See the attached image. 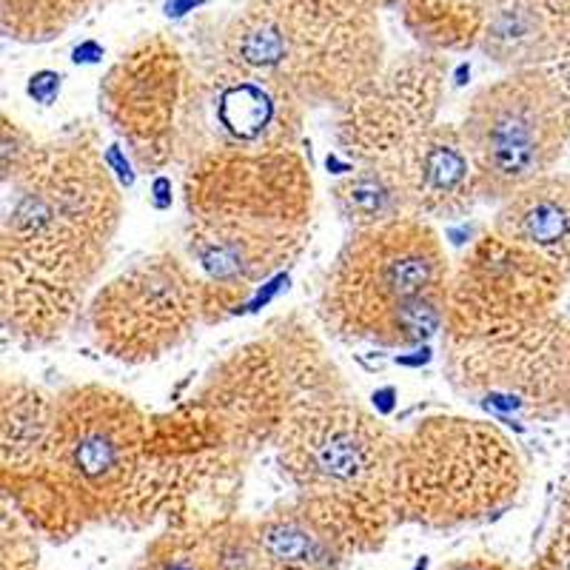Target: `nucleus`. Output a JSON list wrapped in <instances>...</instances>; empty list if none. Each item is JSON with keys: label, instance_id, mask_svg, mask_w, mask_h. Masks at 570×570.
Here are the masks:
<instances>
[{"label": "nucleus", "instance_id": "1", "mask_svg": "<svg viewBox=\"0 0 570 570\" xmlns=\"http://www.w3.org/2000/svg\"><path fill=\"white\" fill-rule=\"evenodd\" d=\"M120 226L124 195L98 129L75 124L40 140L27 171L3 188L0 328L14 348H52L83 325Z\"/></svg>", "mask_w": 570, "mask_h": 570}, {"label": "nucleus", "instance_id": "2", "mask_svg": "<svg viewBox=\"0 0 570 570\" xmlns=\"http://www.w3.org/2000/svg\"><path fill=\"white\" fill-rule=\"evenodd\" d=\"M312 166L299 149H212L183 169V254L203 283L254 297L312 240Z\"/></svg>", "mask_w": 570, "mask_h": 570}, {"label": "nucleus", "instance_id": "3", "mask_svg": "<svg viewBox=\"0 0 570 570\" xmlns=\"http://www.w3.org/2000/svg\"><path fill=\"white\" fill-rule=\"evenodd\" d=\"M151 414L100 383L58 391L52 440L23 476L0 480L3 505L38 539L63 544L89 528H126Z\"/></svg>", "mask_w": 570, "mask_h": 570}, {"label": "nucleus", "instance_id": "4", "mask_svg": "<svg viewBox=\"0 0 570 570\" xmlns=\"http://www.w3.org/2000/svg\"><path fill=\"white\" fill-rule=\"evenodd\" d=\"M376 0H248L212 58L263 75L305 109L337 111L389 63Z\"/></svg>", "mask_w": 570, "mask_h": 570}, {"label": "nucleus", "instance_id": "5", "mask_svg": "<svg viewBox=\"0 0 570 570\" xmlns=\"http://www.w3.org/2000/svg\"><path fill=\"white\" fill-rule=\"evenodd\" d=\"M451 266L422 217L348 232L320 288V325L345 345L416 348L445 331Z\"/></svg>", "mask_w": 570, "mask_h": 570}, {"label": "nucleus", "instance_id": "6", "mask_svg": "<svg viewBox=\"0 0 570 570\" xmlns=\"http://www.w3.org/2000/svg\"><path fill=\"white\" fill-rule=\"evenodd\" d=\"M345 394L351 389L323 334L299 312H288L220 356L191 400L226 428L234 448L252 462L266 448H277L294 420Z\"/></svg>", "mask_w": 570, "mask_h": 570}, {"label": "nucleus", "instance_id": "7", "mask_svg": "<svg viewBox=\"0 0 570 570\" xmlns=\"http://www.w3.org/2000/svg\"><path fill=\"white\" fill-rule=\"evenodd\" d=\"M525 488V462L491 420L434 414L402 434L396 462V528L456 531L491 522Z\"/></svg>", "mask_w": 570, "mask_h": 570}, {"label": "nucleus", "instance_id": "8", "mask_svg": "<svg viewBox=\"0 0 570 570\" xmlns=\"http://www.w3.org/2000/svg\"><path fill=\"white\" fill-rule=\"evenodd\" d=\"M480 203H505L553 175L570 146V43L548 66L505 71L473 91L460 120Z\"/></svg>", "mask_w": 570, "mask_h": 570}, {"label": "nucleus", "instance_id": "9", "mask_svg": "<svg viewBox=\"0 0 570 570\" xmlns=\"http://www.w3.org/2000/svg\"><path fill=\"white\" fill-rule=\"evenodd\" d=\"M98 109L146 175L186 169L212 151L203 115L200 69L169 35L135 40L100 80Z\"/></svg>", "mask_w": 570, "mask_h": 570}, {"label": "nucleus", "instance_id": "10", "mask_svg": "<svg viewBox=\"0 0 570 570\" xmlns=\"http://www.w3.org/2000/svg\"><path fill=\"white\" fill-rule=\"evenodd\" d=\"M248 460L191 396L151 414L126 528H183L234 517Z\"/></svg>", "mask_w": 570, "mask_h": 570}, {"label": "nucleus", "instance_id": "11", "mask_svg": "<svg viewBox=\"0 0 570 570\" xmlns=\"http://www.w3.org/2000/svg\"><path fill=\"white\" fill-rule=\"evenodd\" d=\"M402 434L354 394L323 402L288 425L274 456L299 497H320L394 517Z\"/></svg>", "mask_w": 570, "mask_h": 570}, {"label": "nucleus", "instance_id": "12", "mask_svg": "<svg viewBox=\"0 0 570 570\" xmlns=\"http://www.w3.org/2000/svg\"><path fill=\"white\" fill-rule=\"evenodd\" d=\"M206 325L203 277L183 248H157L91 294L83 331L120 365H151Z\"/></svg>", "mask_w": 570, "mask_h": 570}, {"label": "nucleus", "instance_id": "13", "mask_svg": "<svg viewBox=\"0 0 570 570\" xmlns=\"http://www.w3.org/2000/svg\"><path fill=\"white\" fill-rule=\"evenodd\" d=\"M564 285L542 257L485 228L451 266L442 343H480L551 320Z\"/></svg>", "mask_w": 570, "mask_h": 570}, {"label": "nucleus", "instance_id": "14", "mask_svg": "<svg viewBox=\"0 0 570 570\" xmlns=\"http://www.w3.org/2000/svg\"><path fill=\"white\" fill-rule=\"evenodd\" d=\"M570 317L513 331L480 343H442V374L465 400L525 420L568 416L564 356Z\"/></svg>", "mask_w": 570, "mask_h": 570}, {"label": "nucleus", "instance_id": "15", "mask_svg": "<svg viewBox=\"0 0 570 570\" xmlns=\"http://www.w3.org/2000/svg\"><path fill=\"white\" fill-rule=\"evenodd\" d=\"M448 58L409 52L389 60L360 95L334 111V149L356 166H396L440 124Z\"/></svg>", "mask_w": 570, "mask_h": 570}, {"label": "nucleus", "instance_id": "16", "mask_svg": "<svg viewBox=\"0 0 570 570\" xmlns=\"http://www.w3.org/2000/svg\"><path fill=\"white\" fill-rule=\"evenodd\" d=\"M266 570H343L380 551L396 522L389 513L294 493L254 519Z\"/></svg>", "mask_w": 570, "mask_h": 570}, {"label": "nucleus", "instance_id": "17", "mask_svg": "<svg viewBox=\"0 0 570 570\" xmlns=\"http://www.w3.org/2000/svg\"><path fill=\"white\" fill-rule=\"evenodd\" d=\"M203 115L212 149H299L305 106L263 75L208 58L200 69Z\"/></svg>", "mask_w": 570, "mask_h": 570}, {"label": "nucleus", "instance_id": "18", "mask_svg": "<svg viewBox=\"0 0 570 570\" xmlns=\"http://www.w3.org/2000/svg\"><path fill=\"white\" fill-rule=\"evenodd\" d=\"M414 217L460 220L480 203L476 169L460 124H436L394 166Z\"/></svg>", "mask_w": 570, "mask_h": 570}, {"label": "nucleus", "instance_id": "19", "mask_svg": "<svg viewBox=\"0 0 570 570\" xmlns=\"http://www.w3.org/2000/svg\"><path fill=\"white\" fill-rule=\"evenodd\" d=\"M493 232L525 246L570 283V175L553 171L499 203Z\"/></svg>", "mask_w": 570, "mask_h": 570}, {"label": "nucleus", "instance_id": "20", "mask_svg": "<svg viewBox=\"0 0 570 570\" xmlns=\"http://www.w3.org/2000/svg\"><path fill=\"white\" fill-rule=\"evenodd\" d=\"M58 394L18 374L0 385V480L32 471L43 460L55 428Z\"/></svg>", "mask_w": 570, "mask_h": 570}, {"label": "nucleus", "instance_id": "21", "mask_svg": "<svg viewBox=\"0 0 570 570\" xmlns=\"http://www.w3.org/2000/svg\"><path fill=\"white\" fill-rule=\"evenodd\" d=\"M564 46L553 35L551 23L537 7V0H502L488 18L480 49L508 71L548 66Z\"/></svg>", "mask_w": 570, "mask_h": 570}, {"label": "nucleus", "instance_id": "22", "mask_svg": "<svg viewBox=\"0 0 570 570\" xmlns=\"http://www.w3.org/2000/svg\"><path fill=\"white\" fill-rule=\"evenodd\" d=\"M502 0H396L402 23L420 49L434 55L480 49L482 32Z\"/></svg>", "mask_w": 570, "mask_h": 570}, {"label": "nucleus", "instance_id": "23", "mask_svg": "<svg viewBox=\"0 0 570 570\" xmlns=\"http://www.w3.org/2000/svg\"><path fill=\"white\" fill-rule=\"evenodd\" d=\"M331 206L348 232L385 226L400 217H414L409 195L394 166H356L328 188Z\"/></svg>", "mask_w": 570, "mask_h": 570}, {"label": "nucleus", "instance_id": "24", "mask_svg": "<svg viewBox=\"0 0 570 570\" xmlns=\"http://www.w3.org/2000/svg\"><path fill=\"white\" fill-rule=\"evenodd\" d=\"M115 0H0V29L14 43H49Z\"/></svg>", "mask_w": 570, "mask_h": 570}, {"label": "nucleus", "instance_id": "25", "mask_svg": "<svg viewBox=\"0 0 570 570\" xmlns=\"http://www.w3.org/2000/svg\"><path fill=\"white\" fill-rule=\"evenodd\" d=\"M212 570H266L254 519L220 517L200 522Z\"/></svg>", "mask_w": 570, "mask_h": 570}, {"label": "nucleus", "instance_id": "26", "mask_svg": "<svg viewBox=\"0 0 570 570\" xmlns=\"http://www.w3.org/2000/svg\"><path fill=\"white\" fill-rule=\"evenodd\" d=\"M137 570H212L200 522L183 528H163L142 548Z\"/></svg>", "mask_w": 570, "mask_h": 570}, {"label": "nucleus", "instance_id": "27", "mask_svg": "<svg viewBox=\"0 0 570 570\" xmlns=\"http://www.w3.org/2000/svg\"><path fill=\"white\" fill-rule=\"evenodd\" d=\"M38 146V137L20 124V120H14L9 115L0 117V183H3V188L12 186L27 171Z\"/></svg>", "mask_w": 570, "mask_h": 570}, {"label": "nucleus", "instance_id": "28", "mask_svg": "<svg viewBox=\"0 0 570 570\" xmlns=\"http://www.w3.org/2000/svg\"><path fill=\"white\" fill-rule=\"evenodd\" d=\"M525 570H570V522H559L551 542L544 544L537 562Z\"/></svg>", "mask_w": 570, "mask_h": 570}, {"label": "nucleus", "instance_id": "29", "mask_svg": "<svg viewBox=\"0 0 570 570\" xmlns=\"http://www.w3.org/2000/svg\"><path fill=\"white\" fill-rule=\"evenodd\" d=\"M537 7L548 18L553 35L562 43H570V0H537Z\"/></svg>", "mask_w": 570, "mask_h": 570}, {"label": "nucleus", "instance_id": "30", "mask_svg": "<svg viewBox=\"0 0 570 570\" xmlns=\"http://www.w3.org/2000/svg\"><path fill=\"white\" fill-rule=\"evenodd\" d=\"M60 83H63V78H60L58 71L43 69L38 75H32V80H29V95L35 100H40L43 106H49L60 95Z\"/></svg>", "mask_w": 570, "mask_h": 570}, {"label": "nucleus", "instance_id": "31", "mask_svg": "<svg viewBox=\"0 0 570 570\" xmlns=\"http://www.w3.org/2000/svg\"><path fill=\"white\" fill-rule=\"evenodd\" d=\"M564 400H568V414H570V331H568V356H564Z\"/></svg>", "mask_w": 570, "mask_h": 570}, {"label": "nucleus", "instance_id": "32", "mask_svg": "<svg viewBox=\"0 0 570 570\" xmlns=\"http://www.w3.org/2000/svg\"><path fill=\"white\" fill-rule=\"evenodd\" d=\"M559 522H570V485L562 493V502H559Z\"/></svg>", "mask_w": 570, "mask_h": 570}]
</instances>
